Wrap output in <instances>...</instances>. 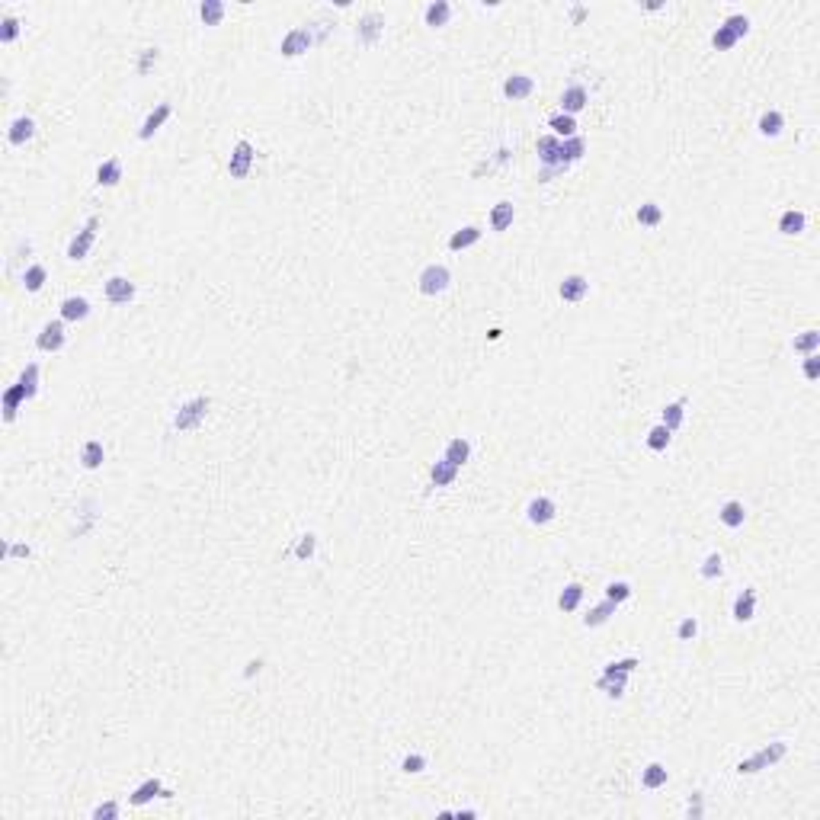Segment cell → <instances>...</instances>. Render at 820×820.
Masks as SVG:
<instances>
[{
  "label": "cell",
  "mask_w": 820,
  "mask_h": 820,
  "mask_svg": "<svg viewBox=\"0 0 820 820\" xmlns=\"http://www.w3.org/2000/svg\"><path fill=\"white\" fill-rule=\"evenodd\" d=\"M481 240V228H474V225H465V228H459V231L449 238V250L452 253H459V250H468V247H474Z\"/></svg>",
  "instance_id": "obj_31"
},
{
  "label": "cell",
  "mask_w": 820,
  "mask_h": 820,
  "mask_svg": "<svg viewBox=\"0 0 820 820\" xmlns=\"http://www.w3.org/2000/svg\"><path fill=\"white\" fill-rule=\"evenodd\" d=\"M587 103H590L587 87H580V84L568 87V90L561 93V112H568V116H577L580 110H587Z\"/></svg>",
  "instance_id": "obj_20"
},
{
  "label": "cell",
  "mask_w": 820,
  "mask_h": 820,
  "mask_svg": "<svg viewBox=\"0 0 820 820\" xmlns=\"http://www.w3.org/2000/svg\"><path fill=\"white\" fill-rule=\"evenodd\" d=\"M644 442H647V449H651V452H664V449L673 442V433L664 427V423H657V427L647 430V440H644Z\"/></svg>",
  "instance_id": "obj_41"
},
{
  "label": "cell",
  "mask_w": 820,
  "mask_h": 820,
  "mask_svg": "<svg viewBox=\"0 0 820 820\" xmlns=\"http://www.w3.org/2000/svg\"><path fill=\"white\" fill-rule=\"evenodd\" d=\"M208 407H212V398H206V394H199V398H189L186 404H180V410H176L174 417V430L176 433H189V430L202 427L208 417Z\"/></svg>",
  "instance_id": "obj_1"
},
{
  "label": "cell",
  "mask_w": 820,
  "mask_h": 820,
  "mask_svg": "<svg viewBox=\"0 0 820 820\" xmlns=\"http://www.w3.org/2000/svg\"><path fill=\"white\" fill-rule=\"evenodd\" d=\"M423 20H427L430 29H442L449 20H452V4H446V0H433V4H427Z\"/></svg>",
  "instance_id": "obj_21"
},
{
  "label": "cell",
  "mask_w": 820,
  "mask_h": 820,
  "mask_svg": "<svg viewBox=\"0 0 820 820\" xmlns=\"http://www.w3.org/2000/svg\"><path fill=\"white\" fill-rule=\"evenodd\" d=\"M260 666H263V660H250V664L244 666V679H253V676H257Z\"/></svg>",
  "instance_id": "obj_56"
},
{
  "label": "cell",
  "mask_w": 820,
  "mask_h": 820,
  "mask_svg": "<svg viewBox=\"0 0 820 820\" xmlns=\"http://www.w3.org/2000/svg\"><path fill=\"white\" fill-rule=\"evenodd\" d=\"M606 600L615 602V606H622L625 600H632V583H628V580H612L606 587Z\"/></svg>",
  "instance_id": "obj_46"
},
{
  "label": "cell",
  "mask_w": 820,
  "mask_h": 820,
  "mask_svg": "<svg viewBox=\"0 0 820 820\" xmlns=\"http://www.w3.org/2000/svg\"><path fill=\"white\" fill-rule=\"evenodd\" d=\"M103 292H106V302L110 304H129L132 298H135V282L125 276H112V279H106Z\"/></svg>",
  "instance_id": "obj_14"
},
{
  "label": "cell",
  "mask_w": 820,
  "mask_h": 820,
  "mask_svg": "<svg viewBox=\"0 0 820 820\" xmlns=\"http://www.w3.org/2000/svg\"><path fill=\"white\" fill-rule=\"evenodd\" d=\"M33 548L29 545H7V558H29Z\"/></svg>",
  "instance_id": "obj_54"
},
{
  "label": "cell",
  "mask_w": 820,
  "mask_h": 820,
  "mask_svg": "<svg viewBox=\"0 0 820 820\" xmlns=\"http://www.w3.org/2000/svg\"><path fill=\"white\" fill-rule=\"evenodd\" d=\"M721 574H724V558L718 555V551H711V555L702 561V568H698V577H702V580H718Z\"/></svg>",
  "instance_id": "obj_45"
},
{
  "label": "cell",
  "mask_w": 820,
  "mask_h": 820,
  "mask_svg": "<svg viewBox=\"0 0 820 820\" xmlns=\"http://www.w3.org/2000/svg\"><path fill=\"white\" fill-rule=\"evenodd\" d=\"M170 112H174V110H170V103H161L157 110H151L148 119L142 122V129H138V138H142V142H151V138L161 132V125L170 119Z\"/></svg>",
  "instance_id": "obj_17"
},
{
  "label": "cell",
  "mask_w": 820,
  "mask_h": 820,
  "mask_svg": "<svg viewBox=\"0 0 820 820\" xmlns=\"http://www.w3.org/2000/svg\"><path fill=\"white\" fill-rule=\"evenodd\" d=\"M513 218H516V208H513V202H497V206L491 208V231H506V228L513 225Z\"/></svg>",
  "instance_id": "obj_30"
},
{
  "label": "cell",
  "mask_w": 820,
  "mask_h": 820,
  "mask_svg": "<svg viewBox=\"0 0 820 820\" xmlns=\"http://www.w3.org/2000/svg\"><path fill=\"white\" fill-rule=\"evenodd\" d=\"M199 16L206 26H218L221 20H225V4L221 0H202L199 4Z\"/></svg>",
  "instance_id": "obj_39"
},
{
  "label": "cell",
  "mask_w": 820,
  "mask_h": 820,
  "mask_svg": "<svg viewBox=\"0 0 820 820\" xmlns=\"http://www.w3.org/2000/svg\"><path fill=\"white\" fill-rule=\"evenodd\" d=\"M817 346H820V334H817V330H804V334H798V336L792 340V349H794V353H804V356L817 353Z\"/></svg>",
  "instance_id": "obj_44"
},
{
  "label": "cell",
  "mask_w": 820,
  "mask_h": 820,
  "mask_svg": "<svg viewBox=\"0 0 820 820\" xmlns=\"http://www.w3.org/2000/svg\"><path fill=\"white\" fill-rule=\"evenodd\" d=\"M785 753H788L785 743H782V740H772V743H766L762 750H756L753 756H747V760L737 762V772H740V775H756V772H762V769L775 766V762H779Z\"/></svg>",
  "instance_id": "obj_3"
},
{
  "label": "cell",
  "mask_w": 820,
  "mask_h": 820,
  "mask_svg": "<svg viewBox=\"0 0 820 820\" xmlns=\"http://www.w3.org/2000/svg\"><path fill=\"white\" fill-rule=\"evenodd\" d=\"M381 33H385V16L378 14V10H368V14L359 16V26H356V39L362 42V46H375V42L381 39Z\"/></svg>",
  "instance_id": "obj_8"
},
{
  "label": "cell",
  "mask_w": 820,
  "mask_h": 820,
  "mask_svg": "<svg viewBox=\"0 0 820 820\" xmlns=\"http://www.w3.org/2000/svg\"><path fill=\"white\" fill-rule=\"evenodd\" d=\"M103 459H106L103 442H100V440H87L84 449H80V462H84L87 472H97V468L103 465Z\"/></svg>",
  "instance_id": "obj_34"
},
{
  "label": "cell",
  "mask_w": 820,
  "mask_h": 820,
  "mask_svg": "<svg viewBox=\"0 0 820 820\" xmlns=\"http://www.w3.org/2000/svg\"><path fill=\"white\" fill-rule=\"evenodd\" d=\"M23 400H29V398H26V391H23V385L16 381V385H10L7 391H4V420H7V423H14V420H16V414H20Z\"/></svg>",
  "instance_id": "obj_23"
},
{
  "label": "cell",
  "mask_w": 820,
  "mask_h": 820,
  "mask_svg": "<svg viewBox=\"0 0 820 820\" xmlns=\"http://www.w3.org/2000/svg\"><path fill=\"white\" fill-rule=\"evenodd\" d=\"M16 36H20V20H16V16H7V20H4V29H0V42L10 46Z\"/></svg>",
  "instance_id": "obj_52"
},
{
  "label": "cell",
  "mask_w": 820,
  "mask_h": 820,
  "mask_svg": "<svg viewBox=\"0 0 820 820\" xmlns=\"http://www.w3.org/2000/svg\"><path fill=\"white\" fill-rule=\"evenodd\" d=\"M538 151V161L545 164V170H568V164H564V154H561V138L555 135H542L536 144Z\"/></svg>",
  "instance_id": "obj_7"
},
{
  "label": "cell",
  "mask_w": 820,
  "mask_h": 820,
  "mask_svg": "<svg viewBox=\"0 0 820 820\" xmlns=\"http://www.w3.org/2000/svg\"><path fill=\"white\" fill-rule=\"evenodd\" d=\"M666 779H670V772H666L664 762H647L644 772H641V785L651 788V792H654V788H664Z\"/></svg>",
  "instance_id": "obj_35"
},
{
  "label": "cell",
  "mask_w": 820,
  "mask_h": 820,
  "mask_svg": "<svg viewBox=\"0 0 820 820\" xmlns=\"http://www.w3.org/2000/svg\"><path fill=\"white\" fill-rule=\"evenodd\" d=\"M698 634V622L692 619V615H686L683 622H679V628H676V638L679 641H692Z\"/></svg>",
  "instance_id": "obj_49"
},
{
  "label": "cell",
  "mask_w": 820,
  "mask_h": 820,
  "mask_svg": "<svg viewBox=\"0 0 820 820\" xmlns=\"http://www.w3.org/2000/svg\"><path fill=\"white\" fill-rule=\"evenodd\" d=\"M634 218H638L641 228H657L660 221H664V208H660L657 202H644V206L634 212Z\"/></svg>",
  "instance_id": "obj_40"
},
{
  "label": "cell",
  "mask_w": 820,
  "mask_h": 820,
  "mask_svg": "<svg viewBox=\"0 0 820 820\" xmlns=\"http://www.w3.org/2000/svg\"><path fill=\"white\" fill-rule=\"evenodd\" d=\"M161 794H164V782L151 775V779H144L142 785H138L135 792L129 794V804H132V807H144V804H151L154 798H161Z\"/></svg>",
  "instance_id": "obj_16"
},
{
  "label": "cell",
  "mask_w": 820,
  "mask_h": 820,
  "mask_svg": "<svg viewBox=\"0 0 820 820\" xmlns=\"http://www.w3.org/2000/svg\"><path fill=\"white\" fill-rule=\"evenodd\" d=\"M730 615H734V622H750V619H753V615H756V590L753 587H747V590L737 593Z\"/></svg>",
  "instance_id": "obj_19"
},
{
  "label": "cell",
  "mask_w": 820,
  "mask_h": 820,
  "mask_svg": "<svg viewBox=\"0 0 820 820\" xmlns=\"http://www.w3.org/2000/svg\"><path fill=\"white\" fill-rule=\"evenodd\" d=\"M449 285H452V272H449V266H442V263H430L427 270L420 272V279H417V289H420L427 298L442 295Z\"/></svg>",
  "instance_id": "obj_4"
},
{
  "label": "cell",
  "mask_w": 820,
  "mask_h": 820,
  "mask_svg": "<svg viewBox=\"0 0 820 820\" xmlns=\"http://www.w3.org/2000/svg\"><path fill=\"white\" fill-rule=\"evenodd\" d=\"M558 295H561V302H568V304H577V302H583V298L590 295V279L587 276H564L561 279V285H558Z\"/></svg>",
  "instance_id": "obj_12"
},
{
  "label": "cell",
  "mask_w": 820,
  "mask_h": 820,
  "mask_svg": "<svg viewBox=\"0 0 820 820\" xmlns=\"http://www.w3.org/2000/svg\"><path fill=\"white\" fill-rule=\"evenodd\" d=\"M615 609H619V606H615V602L602 600L600 606H593V609H590L587 615H583V625H587V628H600V625H606V622H609V619H612V615H615Z\"/></svg>",
  "instance_id": "obj_36"
},
{
  "label": "cell",
  "mask_w": 820,
  "mask_h": 820,
  "mask_svg": "<svg viewBox=\"0 0 820 820\" xmlns=\"http://www.w3.org/2000/svg\"><path fill=\"white\" fill-rule=\"evenodd\" d=\"M311 46H314V36H311V29L295 26L292 33H285L282 46H279V52H282V58H298V55H304Z\"/></svg>",
  "instance_id": "obj_10"
},
{
  "label": "cell",
  "mask_w": 820,
  "mask_h": 820,
  "mask_svg": "<svg viewBox=\"0 0 820 820\" xmlns=\"http://www.w3.org/2000/svg\"><path fill=\"white\" fill-rule=\"evenodd\" d=\"M561 154H564V164L570 167V164H577L583 154H587V142H583L580 135L564 138V142H561Z\"/></svg>",
  "instance_id": "obj_42"
},
{
  "label": "cell",
  "mask_w": 820,
  "mask_h": 820,
  "mask_svg": "<svg viewBox=\"0 0 820 820\" xmlns=\"http://www.w3.org/2000/svg\"><path fill=\"white\" fill-rule=\"evenodd\" d=\"M747 33H750V20H747V16H743V14H730L728 20H724L721 26L715 29V36H711V46H715L718 52H730V48H734Z\"/></svg>",
  "instance_id": "obj_2"
},
{
  "label": "cell",
  "mask_w": 820,
  "mask_h": 820,
  "mask_svg": "<svg viewBox=\"0 0 820 820\" xmlns=\"http://www.w3.org/2000/svg\"><path fill=\"white\" fill-rule=\"evenodd\" d=\"M423 769H427V756L423 753H410L400 760V772H407V775H417V772H423Z\"/></svg>",
  "instance_id": "obj_48"
},
{
  "label": "cell",
  "mask_w": 820,
  "mask_h": 820,
  "mask_svg": "<svg viewBox=\"0 0 820 820\" xmlns=\"http://www.w3.org/2000/svg\"><path fill=\"white\" fill-rule=\"evenodd\" d=\"M455 478H459V468H455L452 462L440 459L430 465V481H433V487H449V484H455Z\"/></svg>",
  "instance_id": "obj_27"
},
{
  "label": "cell",
  "mask_w": 820,
  "mask_h": 820,
  "mask_svg": "<svg viewBox=\"0 0 820 820\" xmlns=\"http://www.w3.org/2000/svg\"><path fill=\"white\" fill-rule=\"evenodd\" d=\"M87 317H90V302H87V298L71 295V298H65V302H61V321L80 324V321H87Z\"/></svg>",
  "instance_id": "obj_18"
},
{
  "label": "cell",
  "mask_w": 820,
  "mask_h": 820,
  "mask_svg": "<svg viewBox=\"0 0 820 820\" xmlns=\"http://www.w3.org/2000/svg\"><path fill=\"white\" fill-rule=\"evenodd\" d=\"M686 420V400H673V404H666L664 410H660V423H664L670 433H676L679 427H683Z\"/></svg>",
  "instance_id": "obj_33"
},
{
  "label": "cell",
  "mask_w": 820,
  "mask_h": 820,
  "mask_svg": "<svg viewBox=\"0 0 820 820\" xmlns=\"http://www.w3.org/2000/svg\"><path fill=\"white\" fill-rule=\"evenodd\" d=\"M536 93V80L529 74H513L504 80V97L506 100H529Z\"/></svg>",
  "instance_id": "obj_15"
},
{
  "label": "cell",
  "mask_w": 820,
  "mask_h": 820,
  "mask_svg": "<svg viewBox=\"0 0 820 820\" xmlns=\"http://www.w3.org/2000/svg\"><path fill=\"white\" fill-rule=\"evenodd\" d=\"M583 593H587L583 583H568V587L558 593V609H561V612H577L583 602Z\"/></svg>",
  "instance_id": "obj_29"
},
{
  "label": "cell",
  "mask_w": 820,
  "mask_h": 820,
  "mask_svg": "<svg viewBox=\"0 0 820 820\" xmlns=\"http://www.w3.org/2000/svg\"><path fill=\"white\" fill-rule=\"evenodd\" d=\"M689 817H702V794H692L689 798Z\"/></svg>",
  "instance_id": "obj_55"
},
{
  "label": "cell",
  "mask_w": 820,
  "mask_h": 820,
  "mask_svg": "<svg viewBox=\"0 0 820 820\" xmlns=\"http://www.w3.org/2000/svg\"><path fill=\"white\" fill-rule=\"evenodd\" d=\"M570 16H574V23H583V16H587V7H574V10H570Z\"/></svg>",
  "instance_id": "obj_57"
},
{
  "label": "cell",
  "mask_w": 820,
  "mask_h": 820,
  "mask_svg": "<svg viewBox=\"0 0 820 820\" xmlns=\"http://www.w3.org/2000/svg\"><path fill=\"white\" fill-rule=\"evenodd\" d=\"M446 462H452L455 468H462L468 459H472V442L465 440V436H455V440L446 442V455H442Z\"/></svg>",
  "instance_id": "obj_25"
},
{
  "label": "cell",
  "mask_w": 820,
  "mask_h": 820,
  "mask_svg": "<svg viewBox=\"0 0 820 820\" xmlns=\"http://www.w3.org/2000/svg\"><path fill=\"white\" fill-rule=\"evenodd\" d=\"M801 372H804L807 381H817V378H820V356H817V353L804 356V366H801Z\"/></svg>",
  "instance_id": "obj_51"
},
{
  "label": "cell",
  "mask_w": 820,
  "mask_h": 820,
  "mask_svg": "<svg viewBox=\"0 0 820 820\" xmlns=\"http://www.w3.org/2000/svg\"><path fill=\"white\" fill-rule=\"evenodd\" d=\"M756 129H760L762 138H779L782 129H785V116L779 110H766L760 116V122H756Z\"/></svg>",
  "instance_id": "obj_28"
},
{
  "label": "cell",
  "mask_w": 820,
  "mask_h": 820,
  "mask_svg": "<svg viewBox=\"0 0 820 820\" xmlns=\"http://www.w3.org/2000/svg\"><path fill=\"white\" fill-rule=\"evenodd\" d=\"M555 516H558V504L551 497H536V500H529V506H526V519H529L532 526H548Z\"/></svg>",
  "instance_id": "obj_13"
},
{
  "label": "cell",
  "mask_w": 820,
  "mask_h": 820,
  "mask_svg": "<svg viewBox=\"0 0 820 820\" xmlns=\"http://www.w3.org/2000/svg\"><path fill=\"white\" fill-rule=\"evenodd\" d=\"M97 228H100V218H97V215H90V218H87V225L80 228V231L71 238V244H68V260L80 263V260L90 253L93 240H97Z\"/></svg>",
  "instance_id": "obj_6"
},
{
  "label": "cell",
  "mask_w": 820,
  "mask_h": 820,
  "mask_svg": "<svg viewBox=\"0 0 820 820\" xmlns=\"http://www.w3.org/2000/svg\"><path fill=\"white\" fill-rule=\"evenodd\" d=\"M807 218L804 212H798V208H785V212L779 215V234H785V238H798L801 231H804Z\"/></svg>",
  "instance_id": "obj_24"
},
{
  "label": "cell",
  "mask_w": 820,
  "mask_h": 820,
  "mask_svg": "<svg viewBox=\"0 0 820 820\" xmlns=\"http://www.w3.org/2000/svg\"><path fill=\"white\" fill-rule=\"evenodd\" d=\"M119 180H122V161H119V157H110V161H103L97 167L100 186H119Z\"/></svg>",
  "instance_id": "obj_32"
},
{
  "label": "cell",
  "mask_w": 820,
  "mask_h": 820,
  "mask_svg": "<svg viewBox=\"0 0 820 820\" xmlns=\"http://www.w3.org/2000/svg\"><path fill=\"white\" fill-rule=\"evenodd\" d=\"M634 666H641V660H638V657H622V660H612V664L602 666V676L596 679V686H602V683H622V686H628V676H632Z\"/></svg>",
  "instance_id": "obj_11"
},
{
  "label": "cell",
  "mask_w": 820,
  "mask_h": 820,
  "mask_svg": "<svg viewBox=\"0 0 820 820\" xmlns=\"http://www.w3.org/2000/svg\"><path fill=\"white\" fill-rule=\"evenodd\" d=\"M157 58H161V52H157V48H144L142 58H138V74H148L151 65H157Z\"/></svg>",
  "instance_id": "obj_53"
},
{
  "label": "cell",
  "mask_w": 820,
  "mask_h": 820,
  "mask_svg": "<svg viewBox=\"0 0 820 820\" xmlns=\"http://www.w3.org/2000/svg\"><path fill=\"white\" fill-rule=\"evenodd\" d=\"M253 161H257V151H253V144L240 138V142L234 144L231 157H228V174H231V180H247V176H250V170H253Z\"/></svg>",
  "instance_id": "obj_5"
},
{
  "label": "cell",
  "mask_w": 820,
  "mask_h": 820,
  "mask_svg": "<svg viewBox=\"0 0 820 820\" xmlns=\"http://www.w3.org/2000/svg\"><path fill=\"white\" fill-rule=\"evenodd\" d=\"M65 321H48L46 327L39 330V336H36V349H42V353H58V349H65Z\"/></svg>",
  "instance_id": "obj_9"
},
{
  "label": "cell",
  "mask_w": 820,
  "mask_h": 820,
  "mask_svg": "<svg viewBox=\"0 0 820 820\" xmlns=\"http://www.w3.org/2000/svg\"><path fill=\"white\" fill-rule=\"evenodd\" d=\"M548 129H551V135L564 142V138H574V135H577V119L568 116V112H558V116L548 119Z\"/></svg>",
  "instance_id": "obj_37"
},
{
  "label": "cell",
  "mask_w": 820,
  "mask_h": 820,
  "mask_svg": "<svg viewBox=\"0 0 820 820\" xmlns=\"http://www.w3.org/2000/svg\"><path fill=\"white\" fill-rule=\"evenodd\" d=\"M33 135H36V122L29 116H20V119H14V125H10L7 142L14 144V148H23L26 142H33Z\"/></svg>",
  "instance_id": "obj_22"
},
{
  "label": "cell",
  "mask_w": 820,
  "mask_h": 820,
  "mask_svg": "<svg viewBox=\"0 0 820 820\" xmlns=\"http://www.w3.org/2000/svg\"><path fill=\"white\" fill-rule=\"evenodd\" d=\"M314 551H317V536H314V532H308V536L298 538V545H295V558H298V561H308V558H314Z\"/></svg>",
  "instance_id": "obj_47"
},
{
  "label": "cell",
  "mask_w": 820,
  "mask_h": 820,
  "mask_svg": "<svg viewBox=\"0 0 820 820\" xmlns=\"http://www.w3.org/2000/svg\"><path fill=\"white\" fill-rule=\"evenodd\" d=\"M119 817V804L116 801H103V804L93 807V820H116Z\"/></svg>",
  "instance_id": "obj_50"
},
{
  "label": "cell",
  "mask_w": 820,
  "mask_h": 820,
  "mask_svg": "<svg viewBox=\"0 0 820 820\" xmlns=\"http://www.w3.org/2000/svg\"><path fill=\"white\" fill-rule=\"evenodd\" d=\"M718 519H721V526H728V529H740V526L747 523V510H743L740 500H728V504L718 510Z\"/></svg>",
  "instance_id": "obj_26"
},
{
  "label": "cell",
  "mask_w": 820,
  "mask_h": 820,
  "mask_svg": "<svg viewBox=\"0 0 820 820\" xmlns=\"http://www.w3.org/2000/svg\"><path fill=\"white\" fill-rule=\"evenodd\" d=\"M48 282V270L42 263H33L26 266V272H23V289L26 292H42V285Z\"/></svg>",
  "instance_id": "obj_38"
},
{
  "label": "cell",
  "mask_w": 820,
  "mask_h": 820,
  "mask_svg": "<svg viewBox=\"0 0 820 820\" xmlns=\"http://www.w3.org/2000/svg\"><path fill=\"white\" fill-rule=\"evenodd\" d=\"M16 381H20V385H23V391H26V398L33 400L36 394H39V366H36V362H29V366H26V368H23V372H20V378H16Z\"/></svg>",
  "instance_id": "obj_43"
}]
</instances>
